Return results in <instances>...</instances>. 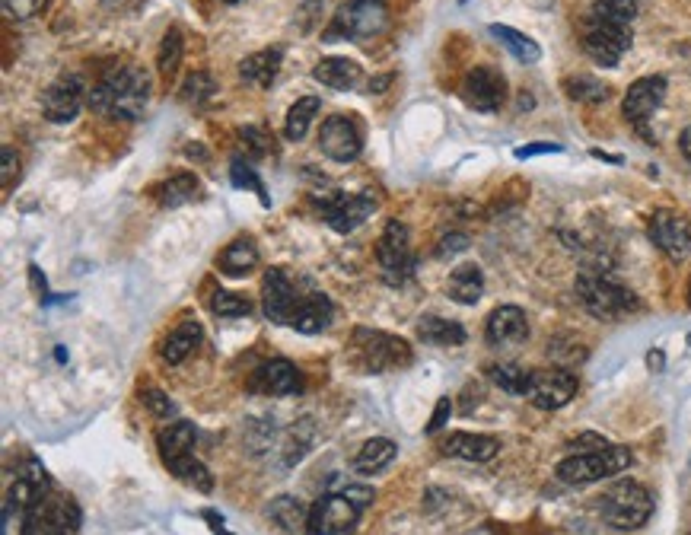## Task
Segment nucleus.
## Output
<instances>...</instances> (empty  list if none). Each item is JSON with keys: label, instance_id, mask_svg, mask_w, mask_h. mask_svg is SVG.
<instances>
[{"label": "nucleus", "instance_id": "f257e3e1", "mask_svg": "<svg viewBox=\"0 0 691 535\" xmlns=\"http://www.w3.org/2000/svg\"><path fill=\"white\" fill-rule=\"evenodd\" d=\"M150 102V74L137 64L109 67L90 90V109L112 122H137Z\"/></svg>", "mask_w": 691, "mask_h": 535}, {"label": "nucleus", "instance_id": "f03ea898", "mask_svg": "<svg viewBox=\"0 0 691 535\" xmlns=\"http://www.w3.org/2000/svg\"><path fill=\"white\" fill-rule=\"evenodd\" d=\"M574 290H577V297H580L586 313L596 316V319H606V322L625 316V313H634V309L641 306L628 287H621L618 281L606 278L602 271H590V268L577 274Z\"/></svg>", "mask_w": 691, "mask_h": 535}, {"label": "nucleus", "instance_id": "7ed1b4c3", "mask_svg": "<svg viewBox=\"0 0 691 535\" xmlns=\"http://www.w3.org/2000/svg\"><path fill=\"white\" fill-rule=\"evenodd\" d=\"M631 462H634V456H631L628 446L609 443V446H602V450H590V453H577V456L561 459L558 478L564 481V485H593V481L625 472Z\"/></svg>", "mask_w": 691, "mask_h": 535}, {"label": "nucleus", "instance_id": "20e7f679", "mask_svg": "<svg viewBox=\"0 0 691 535\" xmlns=\"http://www.w3.org/2000/svg\"><path fill=\"white\" fill-rule=\"evenodd\" d=\"M389 26V10L383 0H351V4H344L332 26L325 29V42H364V39H376L379 32Z\"/></svg>", "mask_w": 691, "mask_h": 535}, {"label": "nucleus", "instance_id": "39448f33", "mask_svg": "<svg viewBox=\"0 0 691 535\" xmlns=\"http://www.w3.org/2000/svg\"><path fill=\"white\" fill-rule=\"evenodd\" d=\"M351 344H354L351 348L354 364L364 373H389V370H402L411 364V348L395 335L357 329Z\"/></svg>", "mask_w": 691, "mask_h": 535}, {"label": "nucleus", "instance_id": "423d86ee", "mask_svg": "<svg viewBox=\"0 0 691 535\" xmlns=\"http://www.w3.org/2000/svg\"><path fill=\"white\" fill-rule=\"evenodd\" d=\"M602 516L615 529H641L653 516V497L637 481H615V485L602 494Z\"/></svg>", "mask_w": 691, "mask_h": 535}, {"label": "nucleus", "instance_id": "0eeeda50", "mask_svg": "<svg viewBox=\"0 0 691 535\" xmlns=\"http://www.w3.org/2000/svg\"><path fill=\"white\" fill-rule=\"evenodd\" d=\"M45 491V469L32 465V475H20L4 497V520H0V535H29L32 513Z\"/></svg>", "mask_w": 691, "mask_h": 535}, {"label": "nucleus", "instance_id": "6e6552de", "mask_svg": "<svg viewBox=\"0 0 691 535\" xmlns=\"http://www.w3.org/2000/svg\"><path fill=\"white\" fill-rule=\"evenodd\" d=\"M376 258L379 268H383V278L389 284H405L414 274V249H411V233L402 220H389L383 236L376 243Z\"/></svg>", "mask_w": 691, "mask_h": 535}, {"label": "nucleus", "instance_id": "1a4fd4ad", "mask_svg": "<svg viewBox=\"0 0 691 535\" xmlns=\"http://www.w3.org/2000/svg\"><path fill=\"white\" fill-rule=\"evenodd\" d=\"M663 99H666V77L653 74V77L634 80V83L628 86V93H625V102H621L625 122H628L634 131H641L647 144H653V134H650L647 125H650L653 112L663 106Z\"/></svg>", "mask_w": 691, "mask_h": 535}, {"label": "nucleus", "instance_id": "9d476101", "mask_svg": "<svg viewBox=\"0 0 691 535\" xmlns=\"http://www.w3.org/2000/svg\"><path fill=\"white\" fill-rule=\"evenodd\" d=\"M583 51L602 67H618V61L625 58V51L631 48V26H615L583 16Z\"/></svg>", "mask_w": 691, "mask_h": 535}, {"label": "nucleus", "instance_id": "9b49d317", "mask_svg": "<svg viewBox=\"0 0 691 535\" xmlns=\"http://www.w3.org/2000/svg\"><path fill=\"white\" fill-rule=\"evenodd\" d=\"M580 379L564 370V367H548V370H529V386L526 399L542 408V411H558L577 395Z\"/></svg>", "mask_w": 691, "mask_h": 535}, {"label": "nucleus", "instance_id": "f8f14e48", "mask_svg": "<svg viewBox=\"0 0 691 535\" xmlns=\"http://www.w3.org/2000/svg\"><path fill=\"white\" fill-rule=\"evenodd\" d=\"M379 198L373 192H357V195H344V192H328L322 195V217L332 230L338 233H354L357 227L376 214Z\"/></svg>", "mask_w": 691, "mask_h": 535}, {"label": "nucleus", "instance_id": "ddd939ff", "mask_svg": "<svg viewBox=\"0 0 691 535\" xmlns=\"http://www.w3.org/2000/svg\"><path fill=\"white\" fill-rule=\"evenodd\" d=\"M83 523V513L71 494L42 491L36 513H32V526L39 535H74Z\"/></svg>", "mask_w": 691, "mask_h": 535}, {"label": "nucleus", "instance_id": "4468645a", "mask_svg": "<svg viewBox=\"0 0 691 535\" xmlns=\"http://www.w3.org/2000/svg\"><path fill=\"white\" fill-rule=\"evenodd\" d=\"M360 507L351 504L344 494H322L313 507H309L306 535H344L357 526Z\"/></svg>", "mask_w": 691, "mask_h": 535}, {"label": "nucleus", "instance_id": "2eb2a0df", "mask_svg": "<svg viewBox=\"0 0 691 535\" xmlns=\"http://www.w3.org/2000/svg\"><path fill=\"white\" fill-rule=\"evenodd\" d=\"M462 102L475 112H497L507 102V80L497 67H472L462 80Z\"/></svg>", "mask_w": 691, "mask_h": 535}, {"label": "nucleus", "instance_id": "dca6fc26", "mask_svg": "<svg viewBox=\"0 0 691 535\" xmlns=\"http://www.w3.org/2000/svg\"><path fill=\"white\" fill-rule=\"evenodd\" d=\"M319 150L335 163H354L364 150V134L348 115H328L319 131Z\"/></svg>", "mask_w": 691, "mask_h": 535}, {"label": "nucleus", "instance_id": "f3484780", "mask_svg": "<svg viewBox=\"0 0 691 535\" xmlns=\"http://www.w3.org/2000/svg\"><path fill=\"white\" fill-rule=\"evenodd\" d=\"M83 96H86V83L80 74H61L55 83L42 93V112L51 125H67L74 122L83 109Z\"/></svg>", "mask_w": 691, "mask_h": 535}, {"label": "nucleus", "instance_id": "a211bd4d", "mask_svg": "<svg viewBox=\"0 0 691 535\" xmlns=\"http://www.w3.org/2000/svg\"><path fill=\"white\" fill-rule=\"evenodd\" d=\"M303 293L293 290L290 278L284 268H268L265 271V281H262V309H265V319L274 325H290L293 309H297Z\"/></svg>", "mask_w": 691, "mask_h": 535}, {"label": "nucleus", "instance_id": "6ab92c4d", "mask_svg": "<svg viewBox=\"0 0 691 535\" xmlns=\"http://www.w3.org/2000/svg\"><path fill=\"white\" fill-rule=\"evenodd\" d=\"M650 239L672 262H682L691 252V223L676 211H656L650 217Z\"/></svg>", "mask_w": 691, "mask_h": 535}, {"label": "nucleus", "instance_id": "aec40b11", "mask_svg": "<svg viewBox=\"0 0 691 535\" xmlns=\"http://www.w3.org/2000/svg\"><path fill=\"white\" fill-rule=\"evenodd\" d=\"M249 389L255 395H300L303 379H300V370L293 367L290 360L274 357L255 370V376L249 379Z\"/></svg>", "mask_w": 691, "mask_h": 535}, {"label": "nucleus", "instance_id": "412c9836", "mask_svg": "<svg viewBox=\"0 0 691 535\" xmlns=\"http://www.w3.org/2000/svg\"><path fill=\"white\" fill-rule=\"evenodd\" d=\"M485 338L494 348H513V344H523L529 338V319L520 306H497L488 316L485 325Z\"/></svg>", "mask_w": 691, "mask_h": 535}, {"label": "nucleus", "instance_id": "4be33fe9", "mask_svg": "<svg viewBox=\"0 0 691 535\" xmlns=\"http://www.w3.org/2000/svg\"><path fill=\"white\" fill-rule=\"evenodd\" d=\"M332 316H335V306L325 293H319V290L303 293L297 309H293V316H290V329H297L300 335H319L332 325Z\"/></svg>", "mask_w": 691, "mask_h": 535}, {"label": "nucleus", "instance_id": "5701e85b", "mask_svg": "<svg viewBox=\"0 0 691 535\" xmlns=\"http://www.w3.org/2000/svg\"><path fill=\"white\" fill-rule=\"evenodd\" d=\"M195 440H198V434H195V424L192 421L176 418V421H169L166 427H160L157 450H160L163 465H172V462L182 459V456H192Z\"/></svg>", "mask_w": 691, "mask_h": 535}, {"label": "nucleus", "instance_id": "b1692460", "mask_svg": "<svg viewBox=\"0 0 691 535\" xmlns=\"http://www.w3.org/2000/svg\"><path fill=\"white\" fill-rule=\"evenodd\" d=\"M281 61H284V51L278 45L255 51V55H249L243 64H239V77H243L249 86H255V90H268V86L278 80Z\"/></svg>", "mask_w": 691, "mask_h": 535}, {"label": "nucleus", "instance_id": "393cba45", "mask_svg": "<svg viewBox=\"0 0 691 535\" xmlns=\"http://www.w3.org/2000/svg\"><path fill=\"white\" fill-rule=\"evenodd\" d=\"M500 450V443L485 434H465L456 430L443 440V456H456V459H469V462H488Z\"/></svg>", "mask_w": 691, "mask_h": 535}, {"label": "nucleus", "instance_id": "a878e982", "mask_svg": "<svg viewBox=\"0 0 691 535\" xmlns=\"http://www.w3.org/2000/svg\"><path fill=\"white\" fill-rule=\"evenodd\" d=\"M313 77H316L322 86H328V90L344 93V90H354V86L360 83V77H364V74H360V64L351 61V58H322V61L316 64Z\"/></svg>", "mask_w": 691, "mask_h": 535}, {"label": "nucleus", "instance_id": "bb28decb", "mask_svg": "<svg viewBox=\"0 0 691 535\" xmlns=\"http://www.w3.org/2000/svg\"><path fill=\"white\" fill-rule=\"evenodd\" d=\"M198 344H201V325L192 322V319H185L182 325H176V329L163 338L160 357L166 360L169 367H179L182 360L198 348Z\"/></svg>", "mask_w": 691, "mask_h": 535}, {"label": "nucleus", "instance_id": "cd10ccee", "mask_svg": "<svg viewBox=\"0 0 691 535\" xmlns=\"http://www.w3.org/2000/svg\"><path fill=\"white\" fill-rule=\"evenodd\" d=\"M258 265V246L252 236H239L220 252L217 268L227 274V278H246V274Z\"/></svg>", "mask_w": 691, "mask_h": 535}, {"label": "nucleus", "instance_id": "c85d7f7f", "mask_svg": "<svg viewBox=\"0 0 691 535\" xmlns=\"http://www.w3.org/2000/svg\"><path fill=\"white\" fill-rule=\"evenodd\" d=\"M446 293L449 300H456L462 306H475L481 300V293H485V274H481L478 265H459L449 274Z\"/></svg>", "mask_w": 691, "mask_h": 535}, {"label": "nucleus", "instance_id": "c756f323", "mask_svg": "<svg viewBox=\"0 0 691 535\" xmlns=\"http://www.w3.org/2000/svg\"><path fill=\"white\" fill-rule=\"evenodd\" d=\"M418 338L424 344H434V348H459V344H465V329L443 316H421Z\"/></svg>", "mask_w": 691, "mask_h": 535}, {"label": "nucleus", "instance_id": "7c9ffc66", "mask_svg": "<svg viewBox=\"0 0 691 535\" xmlns=\"http://www.w3.org/2000/svg\"><path fill=\"white\" fill-rule=\"evenodd\" d=\"M395 453L399 450H395V443L389 437H373L360 446V453L354 456V469L360 475H376V472H383L386 465H392Z\"/></svg>", "mask_w": 691, "mask_h": 535}, {"label": "nucleus", "instance_id": "2f4dec72", "mask_svg": "<svg viewBox=\"0 0 691 535\" xmlns=\"http://www.w3.org/2000/svg\"><path fill=\"white\" fill-rule=\"evenodd\" d=\"M491 36L504 45L510 55L520 61V64H535L542 58V48H539V42L535 39H529V36H523L520 29H513V26H504V23H494L491 26Z\"/></svg>", "mask_w": 691, "mask_h": 535}, {"label": "nucleus", "instance_id": "473e14b6", "mask_svg": "<svg viewBox=\"0 0 691 535\" xmlns=\"http://www.w3.org/2000/svg\"><path fill=\"white\" fill-rule=\"evenodd\" d=\"M268 516H271V520L278 523L284 532H306V523H309V510L303 507V500L293 497V494L274 497L271 507H268Z\"/></svg>", "mask_w": 691, "mask_h": 535}, {"label": "nucleus", "instance_id": "72a5a7b5", "mask_svg": "<svg viewBox=\"0 0 691 535\" xmlns=\"http://www.w3.org/2000/svg\"><path fill=\"white\" fill-rule=\"evenodd\" d=\"M198 195H201V182H198V176H192V172H179V176H172L169 182H163L160 192H157L163 207L192 204Z\"/></svg>", "mask_w": 691, "mask_h": 535}, {"label": "nucleus", "instance_id": "f704fd0d", "mask_svg": "<svg viewBox=\"0 0 691 535\" xmlns=\"http://www.w3.org/2000/svg\"><path fill=\"white\" fill-rule=\"evenodd\" d=\"M319 109H322V102L316 96H303V99L293 102L290 112H287V122H284L287 141H303L309 125H313V118L319 115Z\"/></svg>", "mask_w": 691, "mask_h": 535}, {"label": "nucleus", "instance_id": "c9c22d12", "mask_svg": "<svg viewBox=\"0 0 691 535\" xmlns=\"http://www.w3.org/2000/svg\"><path fill=\"white\" fill-rule=\"evenodd\" d=\"M641 4L637 0H593V7L586 10L590 20H602V23H615V26H631Z\"/></svg>", "mask_w": 691, "mask_h": 535}, {"label": "nucleus", "instance_id": "e433bc0d", "mask_svg": "<svg viewBox=\"0 0 691 535\" xmlns=\"http://www.w3.org/2000/svg\"><path fill=\"white\" fill-rule=\"evenodd\" d=\"M166 469L176 475L179 481H185L188 488H195L201 494H211L214 491V475L207 472V465L198 462L195 456H182V459H176L172 465H166Z\"/></svg>", "mask_w": 691, "mask_h": 535}, {"label": "nucleus", "instance_id": "4c0bfd02", "mask_svg": "<svg viewBox=\"0 0 691 535\" xmlns=\"http://www.w3.org/2000/svg\"><path fill=\"white\" fill-rule=\"evenodd\" d=\"M564 93L577 102H586V106H599V102L612 99V90L602 80L590 77V74H577L564 80Z\"/></svg>", "mask_w": 691, "mask_h": 535}, {"label": "nucleus", "instance_id": "58836bf2", "mask_svg": "<svg viewBox=\"0 0 691 535\" xmlns=\"http://www.w3.org/2000/svg\"><path fill=\"white\" fill-rule=\"evenodd\" d=\"M182 55H185L182 29H179V26H169L166 36H163V42H160V51H157V67H160V74H163L166 80L176 77L179 64H182Z\"/></svg>", "mask_w": 691, "mask_h": 535}, {"label": "nucleus", "instance_id": "ea45409f", "mask_svg": "<svg viewBox=\"0 0 691 535\" xmlns=\"http://www.w3.org/2000/svg\"><path fill=\"white\" fill-rule=\"evenodd\" d=\"M179 96L188 102V106H204L207 99H214L217 96V83L211 74H204V71H195V74H188L179 86Z\"/></svg>", "mask_w": 691, "mask_h": 535}, {"label": "nucleus", "instance_id": "a19ab883", "mask_svg": "<svg viewBox=\"0 0 691 535\" xmlns=\"http://www.w3.org/2000/svg\"><path fill=\"white\" fill-rule=\"evenodd\" d=\"M488 376L494 379V383L510 392V395H523L526 399V386H529V370L516 367V364H494L488 367Z\"/></svg>", "mask_w": 691, "mask_h": 535}, {"label": "nucleus", "instance_id": "79ce46f5", "mask_svg": "<svg viewBox=\"0 0 691 535\" xmlns=\"http://www.w3.org/2000/svg\"><path fill=\"white\" fill-rule=\"evenodd\" d=\"M211 309L220 319H246L252 313V303L243 297V293L233 290H217L211 297Z\"/></svg>", "mask_w": 691, "mask_h": 535}, {"label": "nucleus", "instance_id": "37998d69", "mask_svg": "<svg viewBox=\"0 0 691 535\" xmlns=\"http://www.w3.org/2000/svg\"><path fill=\"white\" fill-rule=\"evenodd\" d=\"M230 179H233L236 188H252V192H255L258 198H262L265 207L271 204V198H268V192H265V182L258 179V172H255V166H252V160L236 157L233 166H230Z\"/></svg>", "mask_w": 691, "mask_h": 535}, {"label": "nucleus", "instance_id": "c03bdc74", "mask_svg": "<svg viewBox=\"0 0 691 535\" xmlns=\"http://www.w3.org/2000/svg\"><path fill=\"white\" fill-rule=\"evenodd\" d=\"M236 137H239V147H243V153H246V160H262V157H268L271 141H268V134H265L262 128L246 125V128L236 131Z\"/></svg>", "mask_w": 691, "mask_h": 535}, {"label": "nucleus", "instance_id": "a18cd8bd", "mask_svg": "<svg viewBox=\"0 0 691 535\" xmlns=\"http://www.w3.org/2000/svg\"><path fill=\"white\" fill-rule=\"evenodd\" d=\"M141 402L150 408L153 418H163V421L176 418V402H172L163 389H144V392H141Z\"/></svg>", "mask_w": 691, "mask_h": 535}, {"label": "nucleus", "instance_id": "49530a36", "mask_svg": "<svg viewBox=\"0 0 691 535\" xmlns=\"http://www.w3.org/2000/svg\"><path fill=\"white\" fill-rule=\"evenodd\" d=\"M48 0H4V10L13 20H29V16H36Z\"/></svg>", "mask_w": 691, "mask_h": 535}, {"label": "nucleus", "instance_id": "de8ad7c7", "mask_svg": "<svg viewBox=\"0 0 691 535\" xmlns=\"http://www.w3.org/2000/svg\"><path fill=\"white\" fill-rule=\"evenodd\" d=\"M469 249V236L465 233H446L440 236V246H437V255L440 258H449V255H459Z\"/></svg>", "mask_w": 691, "mask_h": 535}, {"label": "nucleus", "instance_id": "09e8293b", "mask_svg": "<svg viewBox=\"0 0 691 535\" xmlns=\"http://www.w3.org/2000/svg\"><path fill=\"white\" fill-rule=\"evenodd\" d=\"M449 414H453V402L443 399L437 402V408H434V414H430V424H427V434H437V430H443L446 427V421H449Z\"/></svg>", "mask_w": 691, "mask_h": 535}, {"label": "nucleus", "instance_id": "8fccbe9b", "mask_svg": "<svg viewBox=\"0 0 691 535\" xmlns=\"http://www.w3.org/2000/svg\"><path fill=\"white\" fill-rule=\"evenodd\" d=\"M338 494H344V497H348L351 504H357L360 510H364V507H370V504H373V497H376L370 488H364V485H351V481H348V485H344Z\"/></svg>", "mask_w": 691, "mask_h": 535}, {"label": "nucleus", "instance_id": "3c124183", "mask_svg": "<svg viewBox=\"0 0 691 535\" xmlns=\"http://www.w3.org/2000/svg\"><path fill=\"white\" fill-rule=\"evenodd\" d=\"M13 179H20V157H16V150L13 147H4V188L13 185Z\"/></svg>", "mask_w": 691, "mask_h": 535}, {"label": "nucleus", "instance_id": "603ef678", "mask_svg": "<svg viewBox=\"0 0 691 535\" xmlns=\"http://www.w3.org/2000/svg\"><path fill=\"white\" fill-rule=\"evenodd\" d=\"M561 144H526L516 150V160H529V157H545V153H561Z\"/></svg>", "mask_w": 691, "mask_h": 535}, {"label": "nucleus", "instance_id": "864d4df0", "mask_svg": "<svg viewBox=\"0 0 691 535\" xmlns=\"http://www.w3.org/2000/svg\"><path fill=\"white\" fill-rule=\"evenodd\" d=\"M201 516H204V520H211V529H214L217 535H230L227 529H223V516H217L214 510H204Z\"/></svg>", "mask_w": 691, "mask_h": 535}, {"label": "nucleus", "instance_id": "5fc2aeb1", "mask_svg": "<svg viewBox=\"0 0 691 535\" xmlns=\"http://www.w3.org/2000/svg\"><path fill=\"white\" fill-rule=\"evenodd\" d=\"M679 150H682V157L691 163V128L682 131V137H679Z\"/></svg>", "mask_w": 691, "mask_h": 535}, {"label": "nucleus", "instance_id": "6e6d98bb", "mask_svg": "<svg viewBox=\"0 0 691 535\" xmlns=\"http://www.w3.org/2000/svg\"><path fill=\"white\" fill-rule=\"evenodd\" d=\"M389 83H392V77H389V74L370 80V93H383V86H389Z\"/></svg>", "mask_w": 691, "mask_h": 535}, {"label": "nucleus", "instance_id": "4d7b16f0", "mask_svg": "<svg viewBox=\"0 0 691 535\" xmlns=\"http://www.w3.org/2000/svg\"><path fill=\"white\" fill-rule=\"evenodd\" d=\"M593 157L596 160H609V163H625L621 157H615V153H602V150H593Z\"/></svg>", "mask_w": 691, "mask_h": 535}, {"label": "nucleus", "instance_id": "13d9d810", "mask_svg": "<svg viewBox=\"0 0 691 535\" xmlns=\"http://www.w3.org/2000/svg\"><path fill=\"white\" fill-rule=\"evenodd\" d=\"M220 4H239V0H220Z\"/></svg>", "mask_w": 691, "mask_h": 535}, {"label": "nucleus", "instance_id": "bf43d9fd", "mask_svg": "<svg viewBox=\"0 0 691 535\" xmlns=\"http://www.w3.org/2000/svg\"><path fill=\"white\" fill-rule=\"evenodd\" d=\"M688 306H691V281H688Z\"/></svg>", "mask_w": 691, "mask_h": 535}, {"label": "nucleus", "instance_id": "052dcab7", "mask_svg": "<svg viewBox=\"0 0 691 535\" xmlns=\"http://www.w3.org/2000/svg\"><path fill=\"white\" fill-rule=\"evenodd\" d=\"M459 4H469V0H459Z\"/></svg>", "mask_w": 691, "mask_h": 535}]
</instances>
